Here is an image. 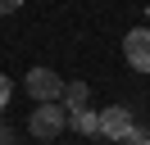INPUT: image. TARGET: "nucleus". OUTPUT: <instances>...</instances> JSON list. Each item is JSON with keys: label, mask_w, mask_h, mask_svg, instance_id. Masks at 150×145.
I'll return each instance as SVG.
<instances>
[{"label": "nucleus", "mask_w": 150, "mask_h": 145, "mask_svg": "<svg viewBox=\"0 0 150 145\" xmlns=\"http://www.w3.org/2000/svg\"><path fill=\"white\" fill-rule=\"evenodd\" d=\"M64 122H68L64 104H59V100H50V104H37V109H32V118H28V132L37 136L41 145H50L59 132H64Z\"/></svg>", "instance_id": "f257e3e1"}, {"label": "nucleus", "mask_w": 150, "mask_h": 145, "mask_svg": "<svg viewBox=\"0 0 150 145\" xmlns=\"http://www.w3.org/2000/svg\"><path fill=\"white\" fill-rule=\"evenodd\" d=\"M59 91H64V77H59L55 68H32V72H28V95L37 100V104L59 100Z\"/></svg>", "instance_id": "f03ea898"}, {"label": "nucleus", "mask_w": 150, "mask_h": 145, "mask_svg": "<svg viewBox=\"0 0 150 145\" xmlns=\"http://www.w3.org/2000/svg\"><path fill=\"white\" fill-rule=\"evenodd\" d=\"M123 59L137 72H150V32L146 27H132V32L123 36Z\"/></svg>", "instance_id": "7ed1b4c3"}, {"label": "nucleus", "mask_w": 150, "mask_h": 145, "mask_svg": "<svg viewBox=\"0 0 150 145\" xmlns=\"http://www.w3.org/2000/svg\"><path fill=\"white\" fill-rule=\"evenodd\" d=\"M132 127H137V122H132V109H127V104H109V109H100V136L123 141Z\"/></svg>", "instance_id": "20e7f679"}, {"label": "nucleus", "mask_w": 150, "mask_h": 145, "mask_svg": "<svg viewBox=\"0 0 150 145\" xmlns=\"http://www.w3.org/2000/svg\"><path fill=\"white\" fill-rule=\"evenodd\" d=\"M68 127L82 136H100V113L96 109H77V113H68Z\"/></svg>", "instance_id": "39448f33"}, {"label": "nucleus", "mask_w": 150, "mask_h": 145, "mask_svg": "<svg viewBox=\"0 0 150 145\" xmlns=\"http://www.w3.org/2000/svg\"><path fill=\"white\" fill-rule=\"evenodd\" d=\"M86 82H68L64 91H59V100H64V113H77V109H86Z\"/></svg>", "instance_id": "423d86ee"}, {"label": "nucleus", "mask_w": 150, "mask_h": 145, "mask_svg": "<svg viewBox=\"0 0 150 145\" xmlns=\"http://www.w3.org/2000/svg\"><path fill=\"white\" fill-rule=\"evenodd\" d=\"M118 145H150V127H132V132L123 136Z\"/></svg>", "instance_id": "0eeeda50"}, {"label": "nucleus", "mask_w": 150, "mask_h": 145, "mask_svg": "<svg viewBox=\"0 0 150 145\" xmlns=\"http://www.w3.org/2000/svg\"><path fill=\"white\" fill-rule=\"evenodd\" d=\"M9 95H14V82H9V77H5V72H0V109L9 104Z\"/></svg>", "instance_id": "6e6552de"}, {"label": "nucleus", "mask_w": 150, "mask_h": 145, "mask_svg": "<svg viewBox=\"0 0 150 145\" xmlns=\"http://www.w3.org/2000/svg\"><path fill=\"white\" fill-rule=\"evenodd\" d=\"M18 5H23V0H0V14H14Z\"/></svg>", "instance_id": "1a4fd4ad"}]
</instances>
